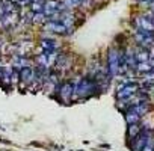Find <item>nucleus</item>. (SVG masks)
Masks as SVG:
<instances>
[{"label": "nucleus", "mask_w": 154, "mask_h": 151, "mask_svg": "<svg viewBox=\"0 0 154 151\" xmlns=\"http://www.w3.org/2000/svg\"><path fill=\"white\" fill-rule=\"evenodd\" d=\"M152 149H154V139L151 137V139L146 142V145L143 146V149H142V151H152Z\"/></svg>", "instance_id": "423d86ee"}, {"label": "nucleus", "mask_w": 154, "mask_h": 151, "mask_svg": "<svg viewBox=\"0 0 154 151\" xmlns=\"http://www.w3.org/2000/svg\"><path fill=\"white\" fill-rule=\"evenodd\" d=\"M106 69L110 74V77H116V76L124 71L122 65V51L119 48H110L106 56Z\"/></svg>", "instance_id": "f03ea898"}, {"label": "nucleus", "mask_w": 154, "mask_h": 151, "mask_svg": "<svg viewBox=\"0 0 154 151\" xmlns=\"http://www.w3.org/2000/svg\"><path fill=\"white\" fill-rule=\"evenodd\" d=\"M74 86V100H80V98H89L95 94V91L98 89V85L94 79L91 77H77L72 82Z\"/></svg>", "instance_id": "f257e3e1"}, {"label": "nucleus", "mask_w": 154, "mask_h": 151, "mask_svg": "<svg viewBox=\"0 0 154 151\" xmlns=\"http://www.w3.org/2000/svg\"><path fill=\"white\" fill-rule=\"evenodd\" d=\"M140 131H142V125H139V122L128 124V128H127V139H128V142H131Z\"/></svg>", "instance_id": "20e7f679"}, {"label": "nucleus", "mask_w": 154, "mask_h": 151, "mask_svg": "<svg viewBox=\"0 0 154 151\" xmlns=\"http://www.w3.org/2000/svg\"><path fill=\"white\" fill-rule=\"evenodd\" d=\"M136 59H137V63L149 60V50L146 47H139L136 50Z\"/></svg>", "instance_id": "39448f33"}, {"label": "nucleus", "mask_w": 154, "mask_h": 151, "mask_svg": "<svg viewBox=\"0 0 154 151\" xmlns=\"http://www.w3.org/2000/svg\"><path fill=\"white\" fill-rule=\"evenodd\" d=\"M57 98L62 101V103H69L71 100H72V97H74V86H72V83H69V82H63V83H60L59 85V88H57Z\"/></svg>", "instance_id": "7ed1b4c3"}, {"label": "nucleus", "mask_w": 154, "mask_h": 151, "mask_svg": "<svg viewBox=\"0 0 154 151\" xmlns=\"http://www.w3.org/2000/svg\"><path fill=\"white\" fill-rule=\"evenodd\" d=\"M152 151H154V149H152Z\"/></svg>", "instance_id": "0eeeda50"}]
</instances>
